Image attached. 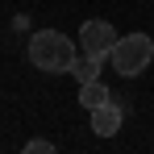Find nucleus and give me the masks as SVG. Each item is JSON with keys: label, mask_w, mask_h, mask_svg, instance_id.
Masks as SVG:
<instances>
[{"label": "nucleus", "mask_w": 154, "mask_h": 154, "mask_svg": "<svg viewBox=\"0 0 154 154\" xmlns=\"http://www.w3.org/2000/svg\"><path fill=\"white\" fill-rule=\"evenodd\" d=\"M29 63L38 71H46V75H63L75 63V42L67 33H58V29H38L29 38Z\"/></svg>", "instance_id": "1"}, {"label": "nucleus", "mask_w": 154, "mask_h": 154, "mask_svg": "<svg viewBox=\"0 0 154 154\" xmlns=\"http://www.w3.org/2000/svg\"><path fill=\"white\" fill-rule=\"evenodd\" d=\"M150 58H154V42L146 38V33H121L117 38V46L108 50V63H112V71L117 75H142L146 67H150Z\"/></svg>", "instance_id": "2"}, {"label": "nucleus", "mask_w": 154, "mask_h": 154, "mask_svg": "<svg viewBox=\"0 0 154 154\" xmlns=\"http://www.w3.org/2000/svg\"><path fill=\"white\" fill-rule=\"evenodd\" d=\"M117 29H112V21H88V25H79V50H88V54H100V58H108V50L117 46Z\"/></svg>", "instance_id": "3"}, {"label": "nucleus", "mask_w": 154, "mask_h": 154, "mask_svg": "<svg viewBox=\"0 0 154 154\" xmlns=\"http://www.w3.org/2000/svg\"><path fill=\"white\" fill-rule=\"evenodd\" d=\"M121 129V108L108 100V104H100V108H92V133L96 137H112Z\"/></svg>", "instance_id": "4"}, {"label": "nucleus", "mask_w": 154, "mask_h": 154, "mask_svg": "<svg viewBox=\"0 0 154 154\" xmlns=\"http://www.w3.org/2000/svg\"><path fill=\"white\" fill-rule=\"evenodd\" d=\"M104 63H108V58H100V54H88V50H83V58L75 54V63H71V75H75L79 83H92V79H100Z\"/></svg>", "instance_id": "5"}, {"label": "nucleus", "mask_w": 154, "mask_h": 154, "mask_svg": "<svg viewBox=\"0 0 154 154\" xmlns=\"http://www.w3.org/2000/svg\"><path fill=\"white\" fill-rule=\"evenodd\" d=\"M112 96H108V88H104L100 79H92V83H79V104L92 112V108H100V104H108Z\"/></svg>", "instance_id": "6"}, {"label": "nucleus", "mask_w": 154, "mask_h": 154, "mask_svg": "<svg viewBox=\"0 0 154 154\" xmlns=\"http://www.w3.org/2000/svg\"><path fill=\"white\" fill-rule=\"evenodd\" d=\"M25 150H29V154H42V150L50 154V150H54V142H50V137H33V142H29Z\"/></svg>", "instance_id": "7"}]
</instances>
